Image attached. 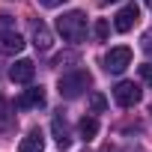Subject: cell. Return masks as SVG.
Masks as SVG:
<instances>
[{"label":"cell","instance_id":"6da1fadb","mask_svg":"<svg viewBox=\"0 0 152 152\" xmlns=\"http://www.w3.org/2000/svg\"><path fill=\"white\" fill-rule=\"evenodd\" d=\"M57 30L66 42H81L87 36V15L78 12V9H72V12H63L57 18Z\"/></svg>","mask_w":152,"mask_h":152},{"label":"cell","instance_id":"7a4b0ae2","mask_svg":"<svg viewBox=\"0 0 152 152\" xmlns=\"http://www.w3.org/2000/svg\"><path fill=\"white\" fill-rule=\"evenodd\" d=\"M90 84H93L90 72H87V69H75V72L60 75L57 90H60V96H63V99H78V96H81V93H84Z\"/></svg>","mask_w":152,"mask_h":152},{"label":"cell","instance_id":"3957f363","mask_svg":"<svg viewBox=\"0 0 152 152\" xmlns=\"http://www.w3.org/2000/svg\"><path fill=\"white\" fill-rule=\"evenodd\" d=\"M128 66H131V48H128V45H116V48L107 51V57H104V69H107V72L119 75V72H125Z\"/></svg>","mask_w":152,"mask_h":152},{"label":"cell","instance_id":"277c9868","mask_svg":"<svg viewBox=\"0 0 152 152\" xmlns=\"http://www.w3.org/2000/svg\"><path fill=\"white\" fill-rule=\"evenodd\" d=\"M113 99H116L119 107H134V104L140 102V87H137L134 81H119V84L113 87Z\"/></svg>","mask_w":152,"mask_h":152},{"label":"cell","instance_id":"5b68a950","mask_svg":"<svg viewBox=\"0 0 152 152\" xmlns=\"http://www.w3.org/2000/svg\"><path fill=\"white\" fill-rule=\"evenodd\" d=\"M137 18H140V9H137V3H125V6L116 12V18H113V27H116L119 33H128V30L137 24Z\"/></svg>","mask_w":152,"mask_h":152},{"label":"cell","instance_id":"8992f818","mask_svg":"<svg viewBox=\"0 0 152 152\" xmlns=\"http://www.w3.org/2000/svg\"><path fill=\"white\" fill-rule=\"evenodd\" d=\"M36 75V63L33 60H18L15 66H9V81L12 84H30Z\"/></svg>","mask_w":152,"mask_h":152},{"label":"cell","instance_id":"52a82bcc","mask_svg":"<svg viewBox=\"0 0 152 152\" xmlns=\"http://www.w3.org/2000/svg\"><path fill=\"white\" fill-rule=\"evenodd\" d=\"M24 51V39L15 30H0V54H21Z\"/></svg>","mask_w":152,"mask_h":152},{"label":"cell","instance_id":"ba28073f","mask_svg":"<svg viewBox=\"0 0 152 152\" xmlns=\"http://www.w3.org/2000/svg\"><path fill=\"white\" fill-rule=\"evenodd\" d=\"M30 36H33V45H36V51H51V30L42 24V21H33V27H30Z\"/></svg>","mask_w":152,"mask_h":152},{"label":"cell","instance_id":"9c48e42d","mask_svg":"<svg viewBox=\"0 0 152 152\" xmlns=\"http://www.w3.org/2000/svg\"><path fill=\"white\" fill-rule=\"evenodd\" d=\"M21 110H27V107H42L45 104V90L42 87H33V90H24L21 96H18V102H15Z\"/></svg>","mask_w":152,"mask_h":152},{"label":"cell","instance_id":"30bf717a","mask_svg":"<svg viewBox=\"0 0 152 152\" xmlns=\"http://www.w3.org/2000/svg\"><path fill=\"white\" fill-rule=\"evenodd\" d=\"M42 149H45V137L39 128L27 131V137H21V143H18V152H42Z\"/></svg>","mask_w":152,"mask_h":152},{"label":"cell","instance_id":"8fae6325","mask_svg":"<svg viewBox=\"0 0 152 152\" xmlns=\"http://www.w3.org/2000/svg\"><path fill=\"white\" fill-rule=\"evenodd\" d=\"M51 131H54V140H57L60 149H69V146H72V137H69V128H66V119H63V116H54Z\"/></svg>","mask_w":152,"mask_h":152},{"label":"cell","instance_id":"7c38bea8","mask_svg":"<svg viewBox=\"0 0 152 152\" xmlns=\"http://www.w3.org/2000/svg\"><path fill=\"white\" fill-rule=\"evenodd\" d=\"M78 131H81L84 140H93V137L99 134V119H96V116H84V119L78 122Z\"/></svg>","mask_w":152,"mask_h":152},{"label":"cell","instance_id":"4fadbf2b","mask_svg":"<svg viewBox=\"0 0 152 152\" xmlns=\"http://www.w3.org/2000/svg\"><path fill=\"white\" fill-rule=\"evenodd\" d=\"M90 107H93V113H102V110L107 107V99H104L102 93H93V96H90Z\"/></svg>","mask_w":152,"mask_h":152},{"label":"cell","instance_id":"5bb4252c","mask_svg":"<svg viewBox=\"0 0 152 152\" xmlns=\"http://www.w3.org/2000/svg\"><path fill=\"white\" fill-rule=\"evenodd\" d=\"M107 33H110L107 18H99V21H96V39H99V42H104V39H107Z\"/></svg>","mask_w":152,"mask_h":152},{"label":"cell","instance_id":"9a60e30c","mask_svg":"<svg viewBox=\"0 0 152 152\" xmlns=\"http://www.w3.org/2000/svg\"><path fill=\"white\" fill-rule=\"evenodd\" d=\"M9 122V102L0 96V125H6Z\"/></svg>","mask_w":152,"mask_h":152},{"label":"cell","instance_id":"2e32d148","mask_svg":"<svg viewBox=\"0 0 152 152\" xmlns=\"http://www.w3.org/2000/svg\"><path fill=\"white\" fill-rule=\"evenodd\" d=\"M137 72H140V78H143V81H146V84L152 87V63H146V66H140Z\"/></svg>","mask_w":152,"mask_h":152},{"label":"cell","instance_id":"e0dca14e","mask_svg":"<svg viewBox=\"0 0 152 152\" xmlns=\"http://www.w3.org/2000/svg\"><path fill=\"white\" fill-rule=\"evenodd\" d=\"M12 27H15V18L3 12V15H0V30H12Z\"/></svg>","mask_w":152,"mask_h":152},{"label":"cell","instance_id":"ac0fdd59","mask_svg":"<svg viewBox=\"0 0 152 152\" xmlns=\"http://www.w3.org/2000/svg\"><path fill=\"white\" fill-rule=\"evenodd\" d=\"M143 51L152 57V36H143Z\"/></svg>","mask_w":152,"mask_h":152},{"label":"cell","instance_id":"d6986e66","mask_svg":"<svg viewBox=\"0 0 152 152\" xmlns=\"http://www.w3.org/2000/svg\"><path fill=\"white\" fill-rule=\"evenodd\" d=\"M39 3H42V6H48V9H51V6H57V3H63V0H39Z\"/></svg>","mask_w":152,"mask_h":152},{"label":"cell","instance_id":"ffe728a7","mask_svg":"<svg viewBox=\"0 0 152 152\" xmlns=\"http://www.w3.org/2000/svg\"><path fill=\"white\" fill-rule=\"evenodd\" d=\"M102 3H119V0H102Z\"/></svg>","mask_w":152,"mask_h":152},{"label":"cell","instance_id":"44dd1931","mask_svg":"<svg viewBox=\"0 0 152 152\" xmlns=\"http://www.w3.org/2000/svg\"><path fill=\"white\" fill-rule=\"evenodd\" d=\"M146 3H149V6H152V0H146Z\"/></svg>","mask_w":152,"mask_h":152},{"label":"cell","instance_id":"7402d4cb","mask_svg":"<svg viewBox=\"0 0 152 152\" xmlns=\"http://www.w3.org/2000/svg\"><path fill=\"white\" fill-rule=\"evenodd\" d=\"M149 113H152V107H149Z\"/></svg>","mask_w":152,"mask_h":152}]
</instances>
